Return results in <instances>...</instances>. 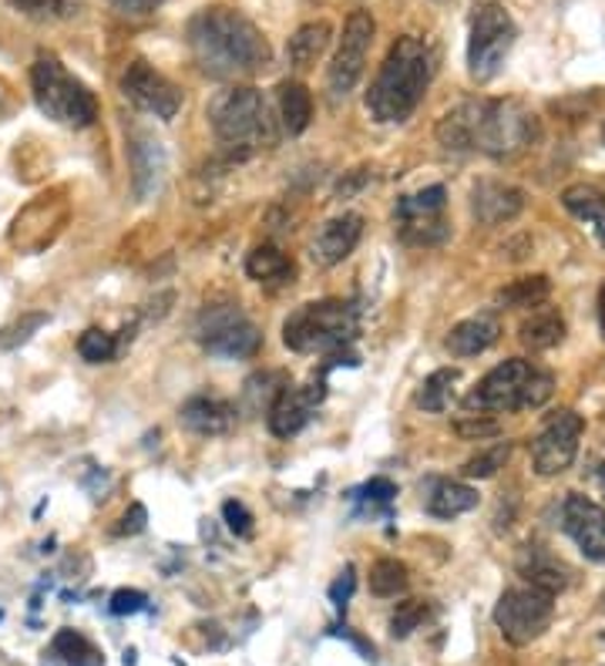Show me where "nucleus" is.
I'll return each instance as SVG.
<instances>
[{"label": "nucleus", "mask_w": 605, "mask_h": 666, "mask_svg": "<svg viewBox=\"0 0 605 666\" xmlns=\"http://www.w3.org/2000/svg\"><path fill=\"white\" fill-rule=\"evenodd\" d=\"M185 41L199 71L215 81L250 78L263 71L273 58L263 31L232 8L199 11L185 28Z\"/></svg>", "instance_id": "nucleus-1"}, {"label": "nucleus", "mask_w": 605, "mask_h": 666, "mask_svg": "<svg viewBox=\"0 0 605 666\" xmlns=\"http://www.w3.org/2000/svg\"><path fill=\"white\" fill-rule=\"evenodd\" d=\"M447 152H484L515 155L538 139V119L522 101H461L434 129Z\"/></svg>", "instance_id": "nucleus-2"}, {"label": "nucleus", "mask_w": 605, "mask_h": 666, "mask_svg": "<svg viewBox=\"0 0 605 666\" xmlns=\"http://www.w3.org/2000/svg\"><path fill=\"white\" fill-rule=\"evenodd\" d=\"M434 74V58L431 48L421 38H397L394 48L387 51L371 91H367V111L374 122L394 125L407 122Z\"/></svg>", "instance_id": "nucleus-3"}, {"label": "nucleus", "mask_w": 605, "mask_h": 666, "mask_svg": "<svg viewBox=\"0 0 605 666\" xmlns=\"http://www.w3.org/2000/svg\"><path fill=\"white\" fill-rule=\"evenodd\" d=\"M209 125L229 159H250L280 142L273 108L253 84H232L209 101Z\"/></svg>", "instance_id": "nucleus-4"}, {"label": "nucleus", "mask_w": 605, "mask_h": 666, "mask_svg": "<svg viewBox=\"0 0 605 666\" xmlns=\"http://www.w3.org/2000/svg\"><path fill=\"white\" fill-rule=\"evenodd\" d=\"M555 391L552 374L538 371L532 361L512 357L488 371L477 387L464 397L467 411H535L542 407Z\"/></svg>", "instance_id": "nucleus-5"}, {"label": "nucleus", "mask_w": 605, "mask_h": 666, "mask_svg": "<svg viewBox=\"0 0 605 666\" xmlns=\"http://www.w3.org/2000/svg\"><path fill=\"white\" fill-rule=\"evenodd\" d=\"M31 88L34 101L48 119L68 125V129H88L98 119V98L84 81L64 71V64L51 54L38 58L31 68Z\"/></svg>", "instance_id": "nucleus-6"}, {"label": "nucleus", "mask_w": 605, "mask_h": 666, "mask_svg": "<svg viewBox=\"0 0 605 666\" xmlns=\"http://www.w3.org/2000/svg\"><path fill=\"white\" fill-rule=\"evenodd\" d=\"M356 330V316L343 300L296 306L283 323V344L296 354H323L343 347Z\"/></svg>", "instance_id": "nucleus-7"}, {"label": "nucleus", "mask_w": 605, "mask_h": 666, "mask_svg": "<svg viewBox=\"0 0 605 666\" xmlns=\"http://www.w3.org/2000/svg\"><path fill=\"white\" fill-rule=\"evenodd\" d=\"M195 337L212 357L222 361H246L256 357L263 347V333L256 330V323L232 303L205 306L195 323Z\"/></svg>", "instance_id": "nucleus-8"}, {"label": "nucleus", "mask_w": 605, "mask_h": 666, "mask_svg": "<svg viewBox=\"0 0 605 666\" xmlns=\"http://www.w3.org/2000/svg\"><path fill=\"white\" fill-rule=\"evenodd\" d=\"M515 21L502 4H481L474 21H471V38H467V71L474 81H492L512 44H515Z\"/></svg>", "instance_id": "nucleus-9"}, {"label": "nucleus", "mask_w": 605, "mask_h": 666, "mask_svg": "<svg viewBox=\"0 0 605 666\" xmlns=\"http://www.w3.org/2000/svg\"><path fill=\"white\" fill-rule=\"evenodd\" d=\"M555 616V596L538 586H515L505 589L495 606V626L515 646H528L538 639Z\"/></svg>", "instance_id": "nucleus-10"}, {"label": "nucleus", "mask_w": 605, "mask_h": 666, "mask_svg": "<svg viewBox=\"0 0 605 666\" xmlns=\"http://www.w3.org/2000/svg\"><path fill=\"white\" fill-rule=\"evenodd\" d=\"M374 34H377V21L371 11H353L346 18L336 54L326 68V88L333 98H346L356 88V81L363 78V64H367Z\"/></svg>", "instance_id": "nucleus-11"}, {"label": "nucleus", "mask_w": 605, "mask_h": 666, "mask_svg": "<svg viewBox=\"0 0 605 666\" xmlns=\"http://www.w3.org/2000/svg\"><path fill=\"white\" fill-rule=\"evenodd\" d=\"M582 431H585V421L575 411H558L548 417V424L532 441V465L542 478H555L572 468Z\"/></svg>", "instance_id": "nucleus-12"}, {"label": "nucleus", "mask_w": 605, "mask_h": 666, "mask_svg": "<svg viewBox=\"0 0 605 666\" xmlns=\"http://www.w3.org/2000/svg\"><path fill=\"white\" fill-rule=\"evenodd\" d=\"M121 91H125V98L139 111H145V115H155L162 122L175 119L179 108H182L179 88L162 71H155L149 61H132L125 68V74H121Z\"/></svg>", "instance_id": "nucleus-13"}, {"label": "nucleus", "mask_w": 605, "mask_h": 666, "mask_svg": "<svg viewBox=\"0 0 605 666\" xmlns=\"http://www.w3.org/2000/svg\"><path fill=\"white\" fill-rule=\"evenodd\" d=\"M562 528L582 548L585 559L605 566V508L585 495H568L562 505Z\"/></svg>", "instance_id": "nucleus-14"}, {"label": "nucleus", "mask_w": 605, "mask_h": 666, "mask_svg": "<svg viewBox=\"0 0 605 666\" xmlns=\"http://www.w3.org/2000/svg\"><path fill=\"white\" fill-rule=\"evenodd\" d=\"M323 401V384L316 387H293V384H283L280 394L270 401L266 407V424L276 437H293L300 434L310 417H313V407Z\"/></svg>", "instance_id": "nucleus-15"}, {"label": "nucleus", "mask_w": 605, "mask_h": 666, "mask_svg": "<svg viewBox=\"0 0 605 666\" xmlns=\"http://www.w3.org/2000/svg\"><path fill=\"white\" fill-rule=\"evenodd\" d=\"M360 236H363V215L343 212V215L330 219L326 226L316 233V240L310 246V256H313L316 266H336L356 250Z\"/></svg>", "instance_id": "nucleus-16"}, {"label": "nucleus", "mask_w": 605, "mask_h": 666, "mask_svg": "<svg viewBox=\"0 0 605 666\" xmlns=\"http://www.w3.org/2000/svg\"><path fill=\"white\" fill-rule=\"evenodd\" d=\"M525 209V192L508 182H477L471 192V212L484 226H502Z\"/></svg>", "instance_id": "nucleus-17"}, {"label": "nucleus", "mask_w": 605, "mask_h": 666, "mask_svg": "<svg viewBox=\"0 0 605 666\" xmlns=\"http://www.w3.org/2000/svg\"><path fill=\"white\" fill-rule=\"evenodd\" d=\"M182 424L195 434H225L235 427V407L215 394H195L182 404Z\"/></svg>", "instance_id": "nucleus-18"}, {"label": "nucleus", "mask_w": 605, "mask_h": 666, "mask_svg": "<svg viewBox=\"0 0 605 666\" xmlns=\"http://www.w3.org/2000/svg\"><path fill=\"white\" fill-rule=\"evenodd\" d=\"M129 155H132V189H135V199L145 202L152 199L159 189H162V179H165V152L159 142L152 139H135L129 145Z\"/></svg>", "instance_id": "nucleus-19"}, {"label": "nucleus", "mask_w": 605, "mask_h": 666, "mask_svg": "<svg viewBox=\"0 0 605 666\" xmlns=\"http://www.w3.org/2000/svg\"><path fill=\"white\" fill-rule=\"evenodd\" d=\"M498 333H502V326H498L495 316H467V320L451 326L447 351L454 357H477L498 341Z\"/></svg>", "instance_id": "nucleus-20"}, {"label": "nucleus", "mask_w": 605, "mask_h": 666, "mask_svg": "<svg viewBox=\"0 0 605 666\" xmlns=\"http://www.w3.org/2000/svg\"><path fill=\"white\" fill-rule=\"evenodd\" d=\"M562 205L578 219L585 226L595 233V240L605 246V195L588 185V182H578V185H568L562 192Z\"/></svg>", "instance_id": "nucleus-21"}, {"label": "nucleus", "mask_w": 605, "mask_h": 666, "mask_svg": "<svg viewBox=\"0 0 605 666\" xmlns=\"http://www.w3.org/2000/svg\"><path fill=\"white\" fill-rule=\"evenodd\" d=\"M330 41H333L330 21H310V24H303V28L290 38L286 58H290V64H293L296 71H306V68H313V64L326 54Z\"/></svg>", "instance_id": "nucleus-22"}, {"label": "nucleus", "mask_w": 605, "mask_h": 666, "mask_svg": "<svg viewBox=\"0 0 605 666\" xmlns=\"http://www.w3.org/2000/svg\"><path fill=\"white\" fill-rule=\"evenodd\" d=\"M313 122V94L303 81L280 84V125L290 135H303Z\"/></svg>", "instance_id": "nucleus-23"}, {"label": "nucleus", "mask_w": 605, "mask_h": 666, "mask_svg": "<svg viewBox=\"0 0 605 666\" xmlns=\"http://www.w3.org/2000/svg\"><path fill=\"white\" fill-rule=\"evenodd\" d=\"M246 273H250V280H256V283L280 286V283H293L296 266H293V260H290L280 246L266 243V246H256V250L246 256Z\"/></svg>", "instance_id": "nucleus-24"}, {"label": "nucleus", "mask_w": 605, "mask_h": 666, "mask_svg": "<svg viewBox=\"0 0 605 666\" xmlns=\"http://www.w3.org/2000/svg\"><path fill=\"white\" fill-rule=\"evenodd\" d=\"M51 656L61 666H104V653L78 629H58L51 639Z\"/></svg>", "instance_id": "nucleus-25"}, {"label": "nucleus", "mask_w": 605, "mask_h": 666, "mask_svg": "<svg viewBox=\"0 0 605 666\" xmlns=\"http://www.w3.org/2000/svg\"><path fill=\"white\" fill-rule=\"evenodd\" d=\"M518 337L528 351H552L565 337V320L555 310H538L522 323Z\"/></svg>", "instance_id": "nucleus-26"}, {"label": "nucleus", "mask_w": 605, "mask_h": 666, "mask_svg": "<svg viewBox=\"0 0 605 666\" xmlns=\"http://www.w3.org/2000/svg\"><path fill=\"white\" fill-rule=\"evenodd\" d=\"M477 505V492L464 482H437L427 495V512L437 518H457Z\"/></svg>", "instance_id": "nucleus-27"}, {"label": "nucleus", "mask_w": 605, "mask_h": 666, "mask_svg": "<svg viewBox=\"0 0 605 666\" xmlns=\"http://www.w3.org/2000/svg\"><path fill=\"white\" fill-rule=\"evenodd\" d=\"M548 293H552V283H548V276H522V280H515V283H508L505 290H498V306H508V310H518V306H538V303H545L548 300Z\"/></svg>", "instance_id": "nucleus-28"}, {"label": "nucleus", "mask_w": 605, "mask_h": 666, "mask_svg": "<svg viewBox=\"0 0 605 666\" xmlns=\"http://www.w3.org/2000/svg\"><path fill=\"white\" fill-rule=\"evenodd\" d=\"M457 381H461V374H457L454 367H441V371L427 374L424 384H421L417 404H421L424 411H431V414L444 411V407L451 404V397H454V384H457Z\"/></svg>", "instance_id": "nucleus-29"}, {"label": "nucleus", "mask_w": 605, "mask_h": 666, "mask_svg": "<svg viewBox=\"0 0 605 666\" xmlns=\"http://www.w3.org/2000/svg\"><path fill=\"white\" fill-rule=\"evenodd\" d=\"M401 240L407 246H444L451 240V226L441 215H424V219H404Z\"/></svg>", "instance_id": "nucleus-30"}, {"label": "nucleus", "mask_w": 605, "mask_h": 666, "mask_svg": "<svg viewBox=\"0 0 605 666\" xmlns=\"http://www.w3.org/2000/svg\"><path fill=\"white\" fill-rule=\"evenodd\" d=\"M447 205V189L444 185H431V189H421L414 195H404L397 202V219H424V215H441Z\"/></svg>", "instance_id": "nucleus-31"}, {"label": "nucleus", "mask_w": 605, "mask_h": 666, "mask_svg": "<svg viewBox=\"0 0 605 666\" xmlns=\"http://www.w3.org/2000/svg\"><path fill=\"white\" fill-rule=\"evenodd\" d=\"M407 583H411L407 566L397 563V559H377V563L371 566V593L381 596V599H391V596L404 593Z\"/></svg>", "instance_id": "nucleus-32"}, {"label": "nucleus", "mask_w": 605, "mask_h": 666, "mask_svg": "<svg viewBox=\"0 0 605 666\" xmlns=\"http://www.w3.org/2000/svg\"><path fill=\"white\" fill-rule=\"evenodd\" d=\"M11 4L34 21H64L84 8V0H11Z\"/></svg>", "instance_id": "nucleus-33"}, {"label": "nucleus", "mask_w": 605, "mask_h": 666, "mask_svg": "<svg viewBox=\"0 0 605 666\" xmlns=\"http://www.w3.org/2000/svg\"><path fill=\"white\" fill-rule=\"evenodd\" d=\"M508 455H512V444L498 441V444H492V448H484L474 458H467L461 472H464V478H492L498 468H505Z\"/></svg>", "instance_id": "nucleus-34"}, {"label": "nucleus", "mask_w": 605, "mask_h": 666, "mask_svg": "<svg viewBox=\"0 0 605 666\" xmlns=\"http://www.w3.org/2000/svg\"><path fill=\"white\" fill-rule=\"evenodd\" d=\"M427 616H431V606H427L424 599H407V603H401V606L394 609V616H391V636H394V639L411 636L414 629H421V626L427 623Z\"/></svg>", "instance_id": "nucleus-35"}, {"label": "nucleus", "mask_w": 605, "mask_h": 666, "mask_svg": "<svg viewBox=\"0 0 605 666\" xmlns=\"http://www.w3.org/2000/svg\"><path fill=\"white\" fill-rule=\"evenodd\" d=\"M114 351H118L114 337H111V333H104V330H98V326L84 330L81 337H78V354L88 364H108L114 357Z\"/></svg>", "instance_id": "nucleus-36"}, {"label": "nucleus", "mask_w": 605, "mask_h": 666, "mask_svg": "<svg viewBox=\"0 0 605 666\" xmlns=\"http://www.w3.org/2000/svg\"><path fill=\"white\" fill-rule=\"evenodd\" d=\"M48 323V313H24L14 326H8L4 333H0V347L4 351H11V347H18V344H24L31 333L38 330V326H44Z\"/></svg>", "instance_id": "nucleus-37"}, {"label": "nucleus", "mask_w": 605, "mask_h": 666, "mask_svg": "<svg viewBox=\"0 0 605 666\" xmlns=\"http://www.w3.org/2000/svg\"><path fill=\"white\" fill-rule=\"evenodd\" d=\"M498 431H502L498 421L484 417V414H467V417L454 421V434L464 437V441H484V437H495Z\"/></svg>", "instance_id": "nucleus-38"}, {"label": "nucleus", "mask_w": 605, "mask_h": 666, "mask_svg": "<svg viewBox=\"0 0 605 666\" xmlns=\"http://www.w3.org/2000/svg\"><path fill=\"white\" fill-rule=\"evenodd\" d=\"M222 518H225V525H229L232 535H239V538H250L253 535V512L242 505V502H225L222 505Z\"/></svg>", "instance_id": "nucleus-39"}, {"label": "nucleus", "mask_w": 605, "mask_h": 666, "mask_svg": "<svg viewBox=\"0 0 605 666\" xmlns=\"http://www.w3.org/2000/svg\"><path fill=\"white\" fill-rule=\"evenodd\" d=\"M145 593H139V589H118L114 596H111V613L114 616H132V613H142L145 609Z\"/></svg>", "instance_id": "nucleus-40"}, {"label": "nucleus", "mask_w": 605, "mask_h": 666, "mask_svg": "<svg viewBox=\"0 0 605 666\" xmlns=\"http://www.w3.org/2000/svg\"><path fill=\"white\" fill-rule=\"evenodd\" d=\"M367 182H371V172H367V169H353V172H346V175L333 185V199H353Z\"/></svg>", "instance_id": "nucleus-41"}, {"label": "nucleus", "mask_w": 605, "mask_h": 666, "mask_svg": "<svg viewBox=\"0 0 605 666\" xmlns=\"http://www.w3.org/2000/svg\"><path fill=\"white\" fill-rule=\"evenodd\" d=\"M363 498H367L371 505H387V502L397 498V485L391 478H374V482L363 485Z\"/></svg>", "instance_id": "nucleus-42"}, {"label": "nucleus", "mask_w": 605, "mask_h": 666, "mask_svg": "<svg viewBox=\"0 0 605 666\" xmlns=\"http://www.w3.org/2000/svg\"><path fill=\"white\" fill-rule=\"evenodd\" d=\"M145 522H149V512H145V505H142V502H135V505L125 512V518H121V525H118V535H139V532L145 528Z\"/></svg>", "instance_id": "nucleus-43"}, {"label": "nucleus", "mask_w": 605, "mask_h": 666, "mask_svg": "<svg viewBox=\"0 0 605 666\" xmlns=\"http://www.w3.org/2000/svg\"><path fill=\"white\" fill-rule=\"evenodd\" d=\"M353 586H356V576H353V569H346L333 586H330V599H333V606H346V599L353 596Z\"/></svg>", "instance_id": "nucleus-44"}, {"label": "nucleus", "mask_w": 605, "mask_h": 666, "mask_svg": "<svg viewBox=\"0 0 605 666\" xmlns=\"http://www.w3.org/2000/svg\"><path fill=\"white\" fill-rule=\"evenodd\" d=\"M111 4L118 11H125V14H152L162 4V0H111Z\"/></svg>", "instance_id": "nucleus-45"}, {"label": "nucleus", "mask_w": 605, "mask_h": 666, "mask_svg": "<svg viewBox=\"0 0 605 666\" xmlns=\"http://www.w3.org/2000/svg\"><path fill=\"white\" fill-rule=\"evenodd\" d=\"M598 326H602V337H605V283L598 290Z\"/></svg>", "instance_id": "nucleus-46"}, {"label": "nucleus", "mask_w": 605, "mask_h": 666, "mask_svg": "<svg viewBox=\"0 0 605 666\" xmlns=\"http://www.w3.org/2000/svg\"><path fill=\"white\" fill-rule=\"evenodd\" d=\"M602 609H605V596H602Z\"/></svg>", "instance_id": "nucleus-47"}]
</instances>
